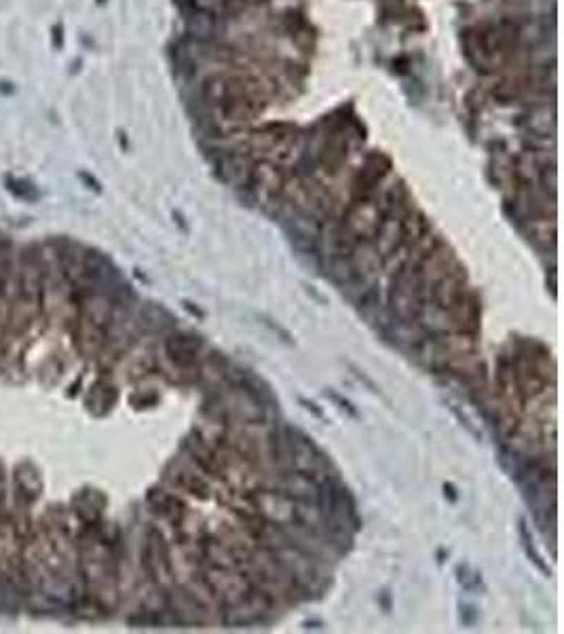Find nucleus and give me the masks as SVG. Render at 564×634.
<instances>
[{
  "mask_svg": "<svg viewBox=\"0 0 564 634\" xmlns=\"http://www.w3.org/2000/svg\"><path fill=\"white\" fill-rule=\"evenodd\" d=\"M545 277H550V294H552V298L556 300V288H558V281H556V266H550V271H547V275Z\"/></svg>",
  "mask_w": 564,
  "mask_h": 634,
  "instance_id": "nucleus-14",
  "label": "nucleus"
},
{
  "mask_svg": "<svg viewBox=\"0 0 564 634\" xmlns=\"http://www.w3.org/2000/svg\"><path fill=\"white\" fill-rule=\"evenodd\" d=\"M456 579L465 590H478L482 586V577L470 569V564H459L456 566Z\"/></svg>",
  "mask_w": 564,
  "mask_h": 634,
  "instance_id": "nucleus-8",
  "label": "nucleus"
},
{
  "mask_svg": "<svg viewBox=\"0 0 564 634\" xmlns=\"http://www.w3.org/2000/svg\"><path fill=\"white\" fill-rule=\"evenodd\" d=\"M182 307H184V309H186L188 313H192V315H194L197 319H203V317H205V313H203L201 309H199V307H194L192 303H188V300H182Z\"/></svg>",
  "mask_w": 564,
  "mask_h": 634,
  "instance_id": "nucleus-15",
  "label": "nucleus"
},
{
  "mask_svg": "<svg viewBox=\"0 0 564 634\" xmlns=\"http://www.w3.org/2000/svg\"><path fill=\"white\" fill-rule=\"evenodd\" d=\"M391 172V161L381 155V152H374L366 159L363 163V168L357 172L355 180H353V186H351V204H359V201H366V199H372L379 184L385 180V176Z\"/></svg>",
  "mask_w": 564,
  "mask_h": 634,
  "instance_id": "nucleus-3",
  "label": "nucleus"
},
{
  "mask_svg": "<svg viewBox=\"0 0 564 634\" xmlns=\"http://www.w3.org/2000/svg\"><path fill=\"white\" fill-rule=\"evenodd\" d=\"M168 480L176 486V488H180V491H184V493H188V495H192L194 499H201V502H205V499H210L212 497V486H210V482L205 480V476L197 470V467H176V472L174 474H168Z\"/></svg>",
  "mask_w": 564,
  "mask_h": 634,
  "instance_id": "nucleus-6",
  "label": "nucleus"
},
{
  "mask_svg": "<svg viewBox=\"0 0 564 634\" xmlns=\"http://www.w3.org/2000/svg\"><path fill=\"white\" fill-rule=\"evenodd\" d=\"M230 368V361L226 355H222L220 351L212 349L205 357L199 359L197 366V383L205 385L210 391L220 389L226 383V375Z\"/></svg>",
  "mask_w": 564,
  "mask_h": 634,
  "instance_id": "nucleus-4",
  "label": "nucleus"
},
{
  "mask_svg": "<svg viewBox=\"0 0 564 634\" xmlns=\"http://www.w3.org/2000/svg\"><path fill=\"white\" fill-rule=\"evenodd\" d=\"M444 495L450 499L452 504H456V499H459V495H456V488L450 484V482H444Z\"/></svg>",
  "mask_w": 564,
  "mask_h": 634,
  "instance_id": "nucleus-16",
  "label": "nucleus"
},
{
  "mask_svg": "<svg viewBox=\"0 0 564 634\" xmlns=\"http://www.w3.org/2000/svg\"><path fill=\"white\" fill-rule=\"evenodd\" d=\"M467 273L465 266L456 264L450 273H446L442 279H438L429 292V300L427 307L436 309V311H448L452 309L456 303H461L467 294Z\"/></svg>",
  "mask_w": 564,
  "mask_h": 634,
  "instance_id": "nucleus-2",
  "label": "nucleus"
},
{
  "mask_svg": "<svg viewBox=\"0 0 564 634\" xmlns=\"http://www.w3.org/2000/svg\"><path fill=\"white\" fill-rule=\"evenodd\" d=\"M450 410H452V413L456 415V419L461 421V425H465V429H467V431L472 433V436H474V438H478V440L482 438V436H480V431H478V429L474 427V423L470 421V417H467V415H463V413H461V410H459V408H456L454 404H450Z\"/></svg>",
  "mask_w": 564,
  "mask_h": 634,
  "instance_id": "nucleus-12",
  "label": "nucleus"
},
{
  "mask_svg": "<svg viewBox=\"0 0 564 634\" xmlns=\"http://www.w3.org/2000/svg\"><path fill=\"white\" fill-rule=\"evenodd\" d=\"M203 351V341L197 335H188V332H172L165 339V353H168L170 361L182 375H190L197 379V366L201 359Z\"/></svg>",
  "mask_w": 564,
  "mask_h": 634,
  "instance_id": "nucleus-1",
  "label": "nucleus"
},
{
  "mask_svg": "<svg viewBox=\"0 0 564 634\" xmlns=\"http://www.w3.org/2000/svg\"><path fill=\"white\" fill-rule=\"evenodd\" d=\"M463 613H467V615H472V613H474V607H467V605H465V607H463ZM465 624H474V622H472V620L467 617V620H465Z\"/></svg>",
  "mask_w": 564,
  "mask_h": 634,
  "instance_id": "nucleus-17",
  "label": "nucleus"
},
{
  "mask_svg": "<svg viewBox=\"0 0 564 634\" xmlns=\"http://www.w3.org/2000/svg\"><path fill=\"white\" fill-rule=\"evenodd\" d=\"M298 402H301L303 406H305V410H309V413H313L317 419H325V415H323V410L315 404V402H311V399H307V397H298Z\"/></svg>",
  "mask_w": 564,
  "mask_h": 634,
  "instance_id": "nucleus-13",
  "label": "nucleus"
},
{
  "mask_svg": "<svg viewBox=\"0 0 564 634\" xmlns=\"http://www.w3.org/2000/svg\"><path fill=\"white\" fill-rule=\"evenodd\" d=\"M148 502L152 506V510L165 518L170 520V524L178 526L184 518H188V506L182 502V499L170 491H163V488H154L150 495H148Z\"/></svg>",
  "mask_w": 564,
  "mask_h": 634,
  "instance_id": "nucleus-5",
  "label": "nucleus"
},
{
  "mask_svg": "<svg viewBox=\"0 0 564 634\" xmlns=\"http://www.w3.org/2000/svg\"><path fill=\"white\" fill-rule=\"evenodd\" d=\"M349 368H351L353 377H355L357 381H361V383H363V385H366V387H368V389H370L372 393H381L379 385H376V383H374V381H372V379H370V377H368L366 373H363L361 368H357V366H355V364H349Z\"/></svg>",
  "mask_w": 564,
  "mask_h": 634,
  "instance_id": "nucleus-11",
  "label": "nucleus"
},
{
  "mask_svg": "<svg viewBox=\"0 0 564 634\" xmlns=\"http://www.w3.org/2000/svg\"><path fill=\"white\" fill-rule=\"evenodd\" d=\"M518 533H520V542H522V548H524V552H526L528 560L533 562V564L537 566V569H539L543 575H552V571H550L547 562L541 558L539 550L535 548V542H533V535H530V526H528L526 518H520V520H518Z\"/></svg>",
  "mask_w": 564,
  "mask_h": 634,
  "instance_id": "nucleus-7",
  "label": "nucleus"
},
{
  "mask_svg": "<svg viewBox=\"0 0 564 634\" xmlns=\"http://www.w3.org/2000/svg\"><path fill=\"white\" fill-rule=\"evenodd\" d=\"M258 319H260V324L262 326H267L273 335H277V339H281L285 345H294V339H292V335H290V330H285L281 324H277L271 315H267V313H260L258 315Z\"/></svg>",
  "mask_w": 564,
  "mask_h": 634,
  "instance_id": "nucleus-9",
  "label": "nucleus"
},
{
  "mask_svg": "<svg viewBox=\"0 0 564 634\" xmlns=\"http://www.w3.org/2000/svg\"><path fill=\"white\" fill-rule=\"evenodd\" d=\"M325 395H328V397L332 399V402H336V404H339V408H341V410H345V413H347V415H349L351 419H359V413H357V408H355V406H353V404L349 402V399H347V397H343V395H341V393H336L334 389H325Z\"/></svg>",
  "mask_w": 564,
  "mask_h": 634,
  "instance_id": "nucleus-10",
  "label": "nucleus"
}]
</instances>
